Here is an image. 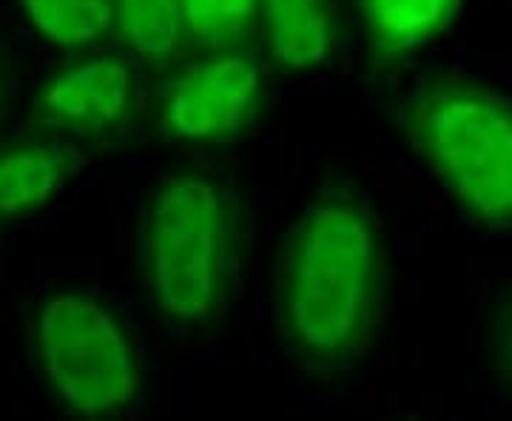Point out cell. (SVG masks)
Masks as SVG:
<instances>
[{"mask_svg":"<svg viewBox=\"0 0 512 421\" xmlns=\"http://www.w3.org/2000/svg\"><path fill=\"white\" fill-rule=\"evenodd\" d=\"M114 43L137 57L151 74L180 63L191 43L180 0H111Z\"/></svg>","mask_w":512,"mask_h":421,"instance_id":"cell-10","label":"cell"},{"mask_svg":"<svg viewBox=\"0 0 512 421\" xmlns=\"http://www.w3.org/2000/svg\"><path fill=\"white\" fill-rule=\"evenodd\" d=\"M180 6L191 52L256 43L259 0H180Z\"/></svg>","mask_w":512,"mask_h":421,"instance_id":"cell-12","label":"cell"},{"mask_svg":"<svg viewBox=\"0 0 512 421\" xmlns=\"http://www.w3.org/2000/svg\"><path fill=\"white\" fill-rule=\"evenodd\" d=\"M379 100L458 214L478 231L512 234V94L467 69L419 63Z\"/></svg>","mask_w":512,"mask_h":421,"instance_id":"cell-3","label":"cell"},{"mask_svg":"<svg viewBox=\"0 0 512 421\" xmlns=\"http://www.w3.org/2000/svg\"><path fill=\"white\" fill-rule=\"evenodd\" d=\"M245 188L211 157H188L154 183L137 214V279L151 316L177 339L217 336L234 311L251 257Z\"/></svg>","mask_w":512,"mask_h":421,"instance_id":"cell-2","label":"cell"},{"mask_svg":"<svg viewBox=\"0 0 512 421\" xmlns=\"http://www.w3.org/2000/svg\"><path fill=\"white\" fill-rule=\"evenodd\" d=\"M487 353L498 382L512 396V285L495 299L487 322Z\"/></svg>","mask_w":512,"mask_h":421,"instance_id":"cell-13","label":"cell"},{"mask_svg":"<svg viewBox=\"0 0 512 421\" xmlns=\"http://www.w3.org/2000/svg\"><path fill=\"white\" fill-rule=\"evenodd\" d=\"M37 385L72 421H123L148 402V362L126 311L92 285H49L23 308Z\"/></svg>","mask_w":512,"mask_h":421,"instance_id":"cell-4","label":"cell"},{"mask_svg":"<svg viewBox=\"0 0 512 421\" xmlns=\"http://www.w3.org/2000/svg\"><path fill=\"white\" fill-rule=\"evenodd\" d=\"M393 259L382 214L345 168H328L279 239L274 325L291 365L319 385L353 376L384 330Z\"/></svg>","mask_w":512,"mask_h":421,"instance_id":"cell-1","label":"cell"},{"mask_svg":"<svg viewBox=\"0 0 512 421\" xmlns=\"http://www.w3.org/2000/svg\"><path fill=\"white\" fill-rule=\"evenodd\" d=\"M464 6L467 0H350L362 83L376 97L396 86L436 40L453 32Z\"/></svg>","mask_w":512,"mask_h":421,"instance_id":"cell-7","label":"cell"},{"mask_svg":"<svg viewBox=\"0 0 512 421\" xmlns=\"http://www.w3.org/2000/svg\"><path fill=\"white\" fill-rule=\"evenodd\" d=\"M279 77L256 43L194 49L154 74L151 143L214 157L251 140L271 117Z\"/></svg>","mask_w":512,"mask_h":421,"instance_id":"cell-5","label":"cell"},{"mask_svg":"<svg viewBox=\"0 0 512 421\" xmlns=\"http://www.w3.org/2000/svg\"><path fill=\"white\" fill-rule=\"evenodd\" d=\"M15 97H18V66H15L9 46L0 40V129L12 117Z\"/></svg>","mask_w":512,"mask_h":421,"instance_id":"cell-14","label":"cell"},{"mask_svg":"<svg viewBox=\"0 0 512 421\" xmlns=\"http://www.w3.org/2000/svg\"><path fill=\"white\" fill-rule=\"evenodd\" d=\"M92 163L89 151L52 134L20 126L0 137V231L40 217Z\"/></svg>","mask_w":512,"mask_h":421,"instance_id":"cell-9","label":"cell"},{"mask_svg":"<svg viewBox=\"0 0 512 421\" xmlns=\"http://www.w3.org/2000/svg\"><path fill=\"white\" fill-rule=\"evenodd\" d=\"M256 43L279 80L333 72L353 49L350 9L342 0H259Z\"/></svg>","mask_w":512,"mask_h":421,"instance_id":"cell-8","label":"cell"},{"mask_svg":"<svg viewBox=\"0 0 512 421\" xmlns=\"http://www.w3.org/2000/svg\"><path fill=\"white\" fill-rule=\"evenodd\" d=\"M154 74L117 43L60 55L23 111V129L52 134L94 160L151 143Z\"/></svg>","mask_w":512,"mask_h":421,"instance_id":"cell-6","label":"cell"},{"mask_svg":"<svg viewBox=\"0 0 512 421\" xmlns=\"http://www.w3.org/2000/svg\"><path fill=\"white\" fill-rule=\"evenodd\" d=\"M26 26L60 55L114 43L111 0H9Z\"/></svg>","mask_w":512,"mask_h":421,"instance_id":"cell-11","label":"cell"}]
</instances>
